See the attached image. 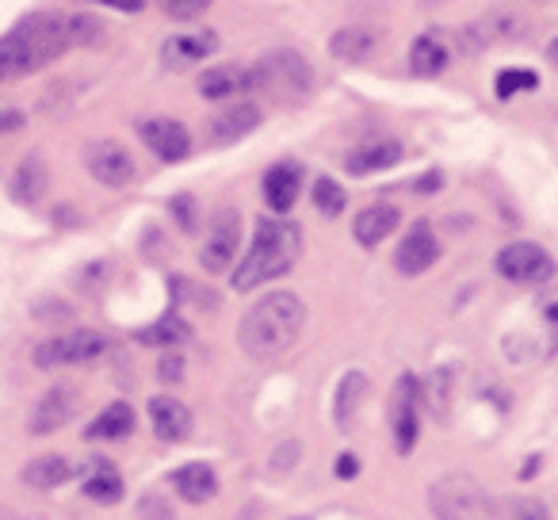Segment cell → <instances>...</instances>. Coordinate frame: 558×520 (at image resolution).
Segmentation results:
<instances>
[{
  "label": "cell",
  "mask_w": 558,
  "mask_h": 520,
  "mask_svg": "<svg viewBox=\"0 0 558 520\" xmlns=\"http://www.w3.org/2000/svg\"><path fill=\"white\" fill-rule=\"evenodd\" d=\"M306 326V306L295 291H271V295L256 299V306H248L245 318L238 326V344L248 360L268 364L279 360L283 352H291L303 337Z\"/></svg>",
  "instance_id": "6da1fadb"
},
{
  "label": "cell",
  "mask_w": 558,
  "mask_h": 520,
  "mask_svg": "<svg viewBox=\"0 0 558 520\" xmlns=\"http://www.w3.org/2000/svg\"><path fill=\"white\" fill-rule=\"evenodd\" d=\"M65 50H70L65 16H54V12L24 16L9 35H0V85L47 70Z\"/></svg>",
  "instance_id": "7a4b0ae2"
},
{
  "label": "cell",
  "mask_w": 558,
  "mask_h": 520,
  "mask_svg": "<svg viewBox=\"0 0 558 520\" xmlns=\"http://www.w3.org/2000/svg\"><path fill=\"white\" fill-rule=\"evenodd\" d=\"M303 256V230L291 218H260L253 245L233 268V291H253L268 280L288 276Z\"/></svg>",
  "instance_id": "3957f363"
},
{
  "label": "cell",
  "mask_w": 558,
  "mask_h": 520,
  "mask_svg": "<svg viewBox=\"0 0 558 520\" xmlns=\"http://www.w3.org/2000/svg\"><path fill=\"white\" fill-rule=\"evenodd\" d=\"M245 88L276 104H303L314 93V70L299 50H268L245 70Z\"/></svg>",
  "instance_id": "277c9868"
},
{
  "label": "cell",
  "mask_w": 558,
  "mask_h": 520,
  "mask_svg": "<svg viewBox=\"0 0 558 520\" xmlns=\"http://www.w3.org/2000/svg\"><path fill=\"white\" fill-rule=\"evenodd\" d=\"M428 505H433L436 520H489L486 486L463 471H451L440 482H433Z\"/></svg>",
  "instance_id": "5b68a950"
},
{
  "label": "cell",
  "mask_w": 558,
  "mask_h": 520,
  "mask_svg": "<svg viewBox=\"0 0 558 520\" xmlns=\"http://www.w3.org/2000/svg\"><path fill=\"white\" fill-rule=\"evenodd\" d=\"M108 352V337L100 329H73V334H58L35 344L32 360L43 372H58V367H81L93 364Z\"/></svg>",
  "instance_id": "8992f818"
},
{
  "label": "cell",
  "mask_w": 558,
  "mask_h": 520,
  "mask_svg": "<svg viewBox=\"0 0 558 520\" xmlns=\"http://www.w3.org/2000/svg\"><path fill=\"white\" fill-rule=\"evenodd\" d=\"M421 406H425V398H421L417 375L405 372L402 379L395 383V390H390V436H395L398 456H410V451L417 448Z\"/></svg>",
  "instance_id": "52a82bcc"
},
{
  "label": "cell",
  "mask_w": 558,
  "mask_h": 520,
  "mask_svg": "<svg viewBox=\"0 0 558 520\" xmlns=\"http://www.w3.org/2000/svg\"><path fill=\"white\" fill-rule=\"evenodd\" d=\"M494 268L509 283H547L555 276V256L535 241H512L497 253Z\"/></svg>",
  "instance_id": "ba28073f"
},
{
  "label": "cell",
  "mask_w": 558,
  "mask_h": 520,
  "mask_svg": "<svg viewBox=\"0 0 558 520\" xmlns=\"http://www.w3.org/2000/svg\"><path fill=\"white\" fill-rule=\"evenodd\" d=\"M238 245H241V215L233 207H218L215 218H210L207 238H203L199 265L207 268L210 276H222L226 268L233 265Z\"/></svg>",
  "instance_id": "9c48e42d"
},
{
  "label": "cell",
  "mask_w": 558,
  "mask_h": 520,
  "mask_svg": "<svg viewBox=\"0 0 558 520\" xmlns=\"http://www.w3.org/2000/svg\"><path fill=\"white\" fill-rule=\"evenodd\" d=\"M85 169L96 184L104 188H126L138 177V165H134L131 149L119 146L116 138H96L85 146Z\"/></svg>",
  "instance_id": "30bf717a"
},
{
  "label": "cell",
  "mask_w": 558,
  "mask_h": 520,
  "mask_svg": "<svg viewBox=\"0 0 558 520\" xmlns=\"http://www.w3.org/2000/svg\"><path fill=\"white\" fill-rule=\"evenodd\" d=\"M436 261H440V241H436L433 226L421 218V222L410 226V233H405L402 245H398L395 268L402 276H421V273H428Z\"/></svg>",
  "instance_id": "8fae6325"
},
{
  "label": "cell",
  "mask_w": 558,
  "mask_h": 520,
  "mask_svg": "<svg viewBox=\"0 0 558 520\" xmlns=\"http://www.w3.org/2000/svg\"><path fill=\"white\" fill-rule=\"evenodd\" d=\"M77 413V390L73 387H50L39 402L32 406V418H27V433L32 436H50L58 428H65Z\"/></svg>",
  "instance_id": "7c38bea8"
},
{
  "label": "cell",
  "mask_w": 558,
  "mask_h": 520,
  "mask_svg": "<svg viewBox=\"0 0 558 520\" xmlns=\"http://www.w3.org/2000/svg\"><path fill=\"white\" fill-rule=\"evenodd\" d=\"M138 134L149 146V154H157L161 161H184L192 154V134L177 119H165V116L146 119V123H138Z\"/></svg>",
  "instance_id": "4fadbf2b"
},
{
  "label": "cell",
  "mask_w": 558,
  "mask_h": 520,
  "mask_svg": "<svg viewBox=\"0 0 558 520\" xmlns=\"http://www.w3.org/2000/svg\"><path fill=\"white\" fill-rule=\"evenodd\" d=\"M218 50V35L215 32H187V35H172V39H165L161 47V65L172 73L180 70H192V65H199L203 58H210Z\"/></svg>",
  "instance_id": "5bb4252c"
},
{
  "label": "cell",
  "mask_w": 558,
  "mask_h": 520,
  "mask_svg": "<svg viewBox=\"0 0 558 520\" xmlns=\"http://www.w3.org/2000/svg\"><path fill=\"white\" fill-rule=\"evenodd\" d=\"M405 157L402 142L395 138H372V142H360L349 157H344V169L352 177H372V172H383V169H395L398 161Z\"/></svg>",
  "instance_id": "9a60e30c"
},
{
  "label": "cell",
  "mask_w": 558,
  "mask_h": 520,
  "mask_svg": "<svg viewBox=\"0 0 558 520\" xmlns=\"http://www.w3.org/2000/svg\"><path fill=\"white\" fill-rule=\"evenodd\" d=\"M527 20L520 16V12L512 9H501V12H489V16L474 20V27H466L463 39L471 50H486L494 47L497 39H517V35H524Z\"/></svg>",
  "instance_id": "2e32d148"
},
{
  "label": "cell",
  "mask_w": 558,
  "mask_h": 520,
  "mask_svg": "<svg viewBox=\"0 0 558 520\" xmlns=\"http://www.w3.org/2000/svg\"><path fill=\"white\" fill-rule=\"evenodd\" d=\"M299 192H303V169L295 161H279L264 172V203H268L276 215H288L295 207Z\"/></svg>",
  "instance_id": "e0dca14e"
},
{
  "label": "cell",
  "mask_w": 558,
  "mask_h": 520,
  "mask_svg": "<svg viewBox=\"0 0 558 520\" xmlns=\"http://www.w3.org/2000/svg\"><path fill=\"white\" fill-rule=\"evenodd\" d=\"M398 222H402V210H398L395 203H372V207H364L356 215L352 233H356V241L364 249H379L383 241L398 230Z\"/></svg>",
  "instance_id": "ac0fdd59"
},
{
  "label": "cell",
  "mask_w": 558,
  "mask_h": 520,
  "mask_svg": "<svg viewBox=\"0 0 558 520\" xmlns=\"http://www.w3.org/2000/svg\"><path fill=\"white\" fill-rule=\"evenodd\" d=\"M149 421H154V433L169 444L187 440L192 433V410L180 398H149Z\"/></svg>",
  "instance_id": "d6986e66"
},
{
  "label": "cell",
  "mask_w": 558,
  "mask_h": 520,
  "mask_svg": "<svg viewBox=\"0 0 558 520\" xmlns=\"http://www.w3.org/2000/svg\"><path fill=\"white\" fill-rule=\"evenodd\" d=\"M260 126V111L256 104H226L215 119H210V138L218 146H230V142H241L245 134H253Z\"/></svg>",
  "instance_id": "ffe728a7"
},
{
  "label": "cell",
  "mask_w": 558,
  "mask_h": 520,
  "mask_svg": "<svg viewBox=\"0 0 558 520\" xmlns=\"http://www.w3.org/2000/svg\"><path fill=\"white\" fill-rule=\"evenodd\" d=\"M375 47H379V35L364 24L341 27V32L329 39V55H333L337 62H364V58H372Z\"/></svg>",
  "instance_id": "44dd1931"
},
{
  "label": "cell",
  "mask_w": 558,
  "mask_h": 520,
  "mask_svg": "<svg viewBox=\"0 0 558 520\" xmlns=\"http://www.w3.org/2000/svg\"><path fill=\"white\" fill-rule=\"evenodd\" d=\"M172 486H177V494L184 497V501L203 505V501H210V497L218 494V474L210 471L207 463H187V467H180V471L172 474Z\"/></svg>",
  "instance_id": "7402d4cb"
},
{
  "label": "cell",
  "mask_w": 558,
  "mask_h": 520,
  "mask_svg": "<svg viewBox=\"0 0 558 520\" xmlns=\"http://www.w3.org/2000/svg\"><path fill=\"white\" fill-rule=\"evenodd\" d=\"M451 62V50L448 43L440 39V35H421L417 43L410 47V70L417 73V77H436V73H444Z\"/></svg>",
  "instance_id": "603a6c76"
},
{
  "label": "cell",
  "mask_w": 558,
  "mask_h": 520,
  "mask_svg": "<svg viewBox=\"0 0 558 520\" xmlns=\"http://www.w3.org/2000/svg\"><path fill=\"white\" fill-rule=\"evenodd\" d=\"M77 474V467L70 463L65 456H39L24 467V482L35 489H58Z\"/></svg>",
  "instance_id": "cb8c5ba5"
},
{
  "label": "cell",
  "mask_w": 558,
  "mask_h": 520,
  "mask_svg": "<svg viewBox=\"0 0 558 520\" xmlns=\"http://www.w3.org/2000/svg\"><path fill=\"white\" fill-rule=\"evenodd\" d=\"M85 497L96 505H116L123 497V474L108 463V459H96L85 474Z\"/></svg>",
  "instance_id": "d4e9b609"
},
{
  "label": "cell",
  "mask_w": 558,
  "mask_h": 520,
  "mask_svg": "<svg viewBox=\"0 0 558 520\" xmlns=\"http://www.w3.org/2000/svg\"><path fill=\"white\" fill-rule=\"evenodd\" d=\"M134 433V410L126 402H111L100 410V418L85 428L88 440H123Z\"/></svg>",
  "instance_id": "484cf974"
},
{
  "label": "cell",
  "mask_w": 558,
  "mask_h": 520,
  "mask_svg": "<svg viewBox=\"0 0 558 520\" xmlns=\"http://www.w3.org/2000/svg\"><path fill=\"white\" fill-rule=\"evenodd\" d=\"M43 192H47V161H43L39 154H32L12 172V195H16L20 203H39Z\"/></svg>",
  "instance_id": "4316f807"
},
{
  "label": "cell",
  "mask_w": 558,
  "mask_h": 520,
  "mask_svg": "<svg viewBox=\"0 0 558 520\" xmlns=\"http://www.w3.org/2000/svg\"><path fill=\"white\" fill-rule=\"evenodd\" d=\"M199 93L207 96V100H230V96L245 93V70L241 65H215V70H207L199 81Z\"/></svg>",
  "instance_id": "83f0119b"
},
{
  "label": "cell",
  "mask_w": 558,
  "mask_h": 520,
  "mask_svg": "<svg viewBox=\"0 0 558 520\" xmlns=\"http://www.w3.org/2000/svg\"><path fill=\"white\" fill-rule=\"evenodd\" d=\"M138 341L142 344H157V349H177V344L192 341V326H187L180 314H165L161 322H154V326L142 329Z\"/></svg>",
  "instance_id": "f1b7e54d"
},
{
  "label": "cell",
  "mask_w": 558,
  "mask_h": 520,
  "mask_svg": "<svg viewBox=\"0 0 558 520\" xmlns=\"http://www.w3.org/2000/svg\"><path fill=\"white\" fill-rule=\"evenodd\" d=\"M367 395V375L364 372H349L337 387V425L349 428L356 421V410H360V398Z\"/></svg>",
  "instance_id": "f546056e"
},
{
  "label": "cell",
  "mask_w": 558,
  "mask_h": 520,
  "mask_svg": "<svg viewBox=\"0 0 558 520\" xmlns=\"http://www.w3.org/2000/svg\"><path fill=\"white\" fill-rule=\"evenodd\" d=\"M65 35H70V47H100L104 43V24L96 16H65Z\"/></svg>",
  "instance_id": "4dcf8cb0"
},
{
  "label": "cell",
  "mask_w": 558,
  "mask_h": 520,
  "mask_svg": "<svg viewBox=\"0 0 558 520\" xmlns=\"http://www.w3.org/2000/svg\"><path fill=\"white\" fill-rule=\"evenodd\" d=\"M344 203H349L344 188L337 184V180H329V177H318V184H314V207H318L326 218H337L344 210Z\"/></svg>",
  "instance_id": "1f68e13d"
},
{
  "label": "cell",
  "mask_w": 558,
  "mask_h": 520,
  "mask_svg": "<svg viewBox=\"0 0 558 520\" xmlns=\"http://www.w3.org/2000/svg\"><path fill=\"white\" fill-rule=\"evenodd\" d=\"M535 85H539V77L532 70H501L494 88H497V100H509L517 93H535Z\"/></svg>",
  "instance_id": "d6a6232c"
},
{
  "label": "cell",
  "mask_w": 558,
  "mask_h": 520,
  "mask_svg": "<svg viewBox=\"0 0 558 520\" xmlns=\"http://www.w3.org/2000/svg\"><path fill=\"white\" fill-rule=\"evenodd\" d=\"M505 520H550V512L539 497H512L505 505Z\"/></svg>",
  "instance_id": "836d02e7"
},
{
  "label": "cell",
  "mask_w": 558,
  "mask_h": 520,
  "mask_svg": "<svg viewBox=\"0 0 558 520\" xmlns=\"http://www.w3.org/2000/svg\"><path fill=\"white\" fill-rule=\"evenodd\" d=\"M169 20H199L210 9V0H157Z\"/></svg>",
  "instance_id": "e575fe53"
},
{
  "label": "cell",
  "mask_w": 558,
  "mask_h": 520,
  "mask_svg": "<svg viewBox=\"0 0 558 520\" xmlns=\"http://www.w3.org/2000/svg\"><path fill=\"white\" fill-rule=\"evenodd\" d=\"M138 517L142 520H172V509H169V501H165V497L146 494V497H142V505H138Z\"/></svg>",
  "instance_id": "d590c367"
},
{
  "label": "cell",
  "mask_w": 558,
  "mask_h": 520,
  "mask_svg": "<svg viewBox=\"0 0 558 520\" xmlns=\"http://www.w3.org/2000/svg\"><path fill=\"white\" fill-rule=\"evenodd\" d=\"M157 375H161L165 383H180L184 379V360H180L177 352H165L161 364H157Z\"/></svg>",
  "instance_id": "8d00e7d4"
},
{
  "label": "cell",
  "mask_w": 558,
  "mask_h": 520,
  "mask_svg": "<svg viewBox=\"0 0 558 520\" xmlns=\"http://www.w3.org/2000/svg\"><path fill=\"white\" fill-rule=\"evenodd\" d=\"M172 215L180 218L184 230H195V199L192 195H177V199H172Z\"/></svg>",
  "instance_id": "74e56055"
},
{
  "label": "cell",
  "mask_w": 558,
  "mask_h": 520,
  "mask_svg": "<svg viewBox=\"0 0 558 520\" xmlns=\"http://www.w3.org/2000/svg\"><path fill=\"white\" fill-rule=\"evenodd\" d=\"M539 314H543V322H547V329H550V344L558 349V295H547L539 303Z\"/></svg>",
  "instance_id": "f35d334b"
},
{
  "label": "cell",
  "mask_w": 558,
  "mask_h": 520,
  "mask_svg": "<svg viewBox=\"0 0 558 520\" xmlns=\"http://www.w3.org/2000/svg\"><path fill=\"white\" fill-rule=\"evenodd\" d=\"M20 126H24V116H20V111H0V134H12V131H20Z\"/></svg>",
  "instance_id": "ab89813d"
},
{
  "label": "cell",
  "mask_w": 558,
  "mask_h": 520,
  "mask_svg": "<svg viewBox=\"0 0 558 520\" xmlns=\"http://www.w3.org/2000/svg\"><path fill=\"white\" fill-rule=\"evenodd\" d=\"M93 4H108V9H119V12H142L146 9V0H93Z\"/></svg>",
  "instance_id": "60d3db41"
},
{
  "label": "cell",
  "mask_w": 558,
  "mask_h": 520,
  "mask_svg": "<svg viewBox=\"0 0 558 520\" xmlns=\"http://www.w3.org/2000/svg\"><path fill=\"white\" fill-rule=\"evenodd\" d=\"M356 471H360L356 456H341V459H337V474H341V479H356Z\"/></svg>",
  "instance_id": "b9f144b4"
},
{
  "label": "cell",
  "mask_w": 558,
  "mask_h": 520,
  "mask_svg": "<svg viewBox=\"0 0 558 520\" xmlns=\"http://www.w3.org/2000/svg\"><path fill=\"white\" fill-rule=\"evenodd\" d=\"M547 62H550V65H555V70H558V35H555V39L547 43Z\"/></svg>",
  "instance_id": "7bdbcfd3"
},
{
  "label": "cell",
  "mask_w": 558,
  "mask_h": 520,
  "mask_svg": "<svg viewBox=\"0 0 558 520\" xmlns=\"http://www.w3.org/2000/svg\"><path fill=\"white\" fill-rule=\"evenodd\" d=\"M421 9H440V4H451V0H417Z\"/></svg>",
  "instance_id": "ee69618b"
}]
</instances>
